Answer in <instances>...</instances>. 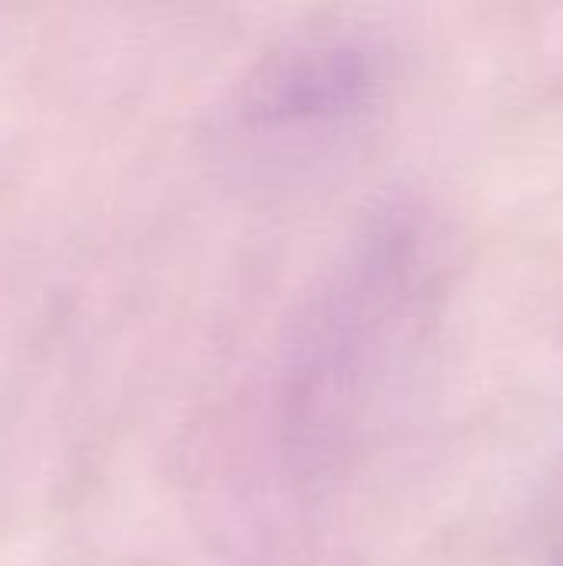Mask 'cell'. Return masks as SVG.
Returning <instances> with one entry per match:
<instances>
[{"mask_svg": "<svg viewBox=\"0 0 563 566\" xmlns=\"http://www.w3.org/2000/svg\"><path fill=\"white\" fill-rule=\"evenodd\" d=\"M548 566H563V541H561V547L554 551V557H551V564Z\"/></svg>", "mask_w": 563, "mask_h": 566, "instance_id": "2", "label": "cell"}, {"mask_svg": "<svg viewBox=\"0 0 563 566\" xmlns=\"http://www.w3.org/2000/svg\"><path fill=\"white\" fill-rule=\"evenodd\" d=\"M382 86L378 56L348 36H305L269 53L242 90V119L292 133L348 123L372 109Z\"/></svg>", "mask_w": 563, "mask_h": 566, "instance_id": "1", "label": "cell"}]
</instances>
